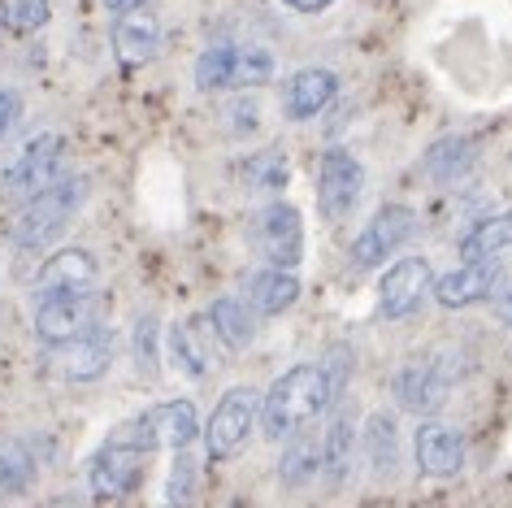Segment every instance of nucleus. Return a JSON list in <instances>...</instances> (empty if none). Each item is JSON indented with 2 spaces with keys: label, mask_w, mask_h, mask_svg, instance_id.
Instances as JSON below:
<instances>
[{
  "label": "nucleus",
  "mask_w": 512,
  "mask_h": 508,
  "mask_svg": "<svg viewBox=\"0 0 512 508\" xmlns=\"http://www.w3.org/2000/svg\"><path fill=\"white\" fill-rule=\"evenodd\" d=\"M40 365L44 374L66 378V383H96L113 365V335L105 326H87L83 335L66 339V344H48Z\"/></svg>",
  "instance_id": "obj_5"
},
{
  "label": "nucleus",
  "mask_w": 512,
  "mask_h": 508,
  "mask_svg": "<svg viewBox=\"0 0 512 508\" xmlns=\"http://www.w3.org/2000/svg\"><path fill=\"white\" fill-rule=\"evenodd\" d=\"M48 0H14V9H9V31L14 35H35L48 22Z\"/></svg>",
  "instance_id": "obj_33"
},
{
  "label": "nucleus",
  "mask_w": 512,
  "mask_h": 508,
  "mask_svg": "<svg viewBox=\"0 0 512 508\" xmlns=\"http://www.w3.org/2000/svg\"><path fill=\"white\" fill-rule=\"evenodd\" d=\"M339 96V79L335 70H322V66H309V70H296L291 79L283 83V113L291 122H309L317 118L330 100Z\"/></svg>",
  "instance_id": "obj_15"
},
{
  "label": "nucleus",
  "mask_w": 512,
  "mask_h": 508,
  "mask_svg": "<svg viewBox=\"0 0 512 508\" xmlns=\"http://www.w3.org/2000/svg\"><path fill=\"white\" fill-rule=\"evenodd\" d=\"M131 348H135V365L144 374H157V317L144 313L135 322V335H131Z\"/></svg>",
  "instance_id": "obj_31"
},
{
  "label": "nucleus",
  "mask_w": 512,
  "mask_h": 508,
  "mask_svg": "<svg viewBox=\"0 0 512 508\" xmlns=\"http://www.w3.org/2000/svg\"><path fill=\"white\" fill-rule=\"evenodd\" d=\"M105 5L113 14H126V9H139V5H148V0H105Z\"/></svg>",
  "instance_id": "obj_38"
},
{
  "label": "nucleus",
  "mask_w": 512,
  "mask_h": 508,
  "mask_svg": "<svg viewBox=\"0 0 512 508\" xmlns=\"http://www.w3.org/2000/svg\"><path fill=\"white\" fill-rule=\"evenodd\" d=\"M361 443H365V461L378 478L400 474V426H395L391 413H369Z\"/></svg>",
  "instance_id": "obj_21"
},
{
  "label": "nucleus",
  "mask_w": 512,
  "mask_h": 508,
  "mask_svg": "<svg viewBox=\"0 0 512 508\" xmlns=\"http://www.w3.org/2000/svg\"><path fill=\"white\" fill-rule=\"evenodd\" d=\"M83 200H87V179H61L44 187L40 196H31L14 226V248H40L53 235H61L66 222L83 209Z\"/></svg>",
  "instance_id": "obj_3"
},
{
  "label": "nucleus",
  "mask_w": 512,
  "mask_h": 508,
  "mask_svg": "<svg viewBox=\"0 0 512 508\" xmlns=\"http://www.w3.org/2000/svg\"><path fill=\"white\" fill-rule=\"evenodd\" d=\"M287 9H296V14H322V9H330L335 0H283Z\"/></svg>",
  "instance_id": "obj_37"
},
{
  "label": "nucleus",
  "mask_w": 512,
  "mask_h": 508,
  "mask_svg": "<svg viewBox=\"0 0 512 508\" xmlns=\"http://www.w3.org/2000/svg\"><path fill=\"white\" fill-rule=\"evenodd\" d=\"M61 152H66V139H61L57 131L35 135L31 144L9 161V170L0 174V196L5 200H31V196H40L44 187H53Z\"/></svg>",
  "instance_id": "obj_6"
},
{
  "label": "nucleus",
  "mask_w": 512,
  "mask_h": 508,
  "mask_svg": "<svg viewBox=\"0 0 512 508\" xmlns=\"http://www.w3.org/2000/svg\"><path fill=\"white\" fill-rule=\"evenodd\" d=\"M196 474H200V465H196V456H191V448H178L174 456V469H170V500L174 504H183L191 500V491H196Z\"/></svg>",
  "instance_id": "obj_32"
},
{
  "label": "nucleus",
  "mask_w": 512,
  "mask_h": 508,
  "mask_svg": "<svg viewBox=\"0 0 512 508\" xmlns=\"http://www.w3.org/2000/svg\"><path fill=\"white\" fill-rule=\"evenodd\" d=\"M330 400H335V391H330L326 370H317V365H296V370H287L283 378H274V387L265 391V400H261L265 439L287 443L291 435L309 430L317 417L326 413Z\"/></svg>",
  "instance_id": "obj_1"
},
{
  "label": "nucleus",
  "mask_w": 512,
  "mask_h": 508,
  "mask_svg": "<svg viewBox=\"0 0 512 508\" xmlns=\"http://www.w3.org/2000/svg\"><path fill=\"white\" fill-rule=\"evenodd\" d=\"M261 391L256 387H230L204 426V443H209L213 461H230L243 452V443L252 439V426L261 422Z\"/></svg>",
  "instance_id": "obj_4"
},
{
  "label": "nucleus",
  "mask_w": 512,
  "mask_h": 508,
  "mask_svg": "<svg viewBox=\"0 0 512 508\" xmlns=\"http://www.w3.org/2000/svg\"><path fill=\"white\" fill-rule=\"evenodd\" d=\"M417 231V218L408 205H382L374 218H369V226L361 235H356L352 244V265L356 270H374V265L391 261L395 252L404 248V239H413Z\"/></svg>",
  "instance_id": "obj_8"
},
{
  "label": "nucleus",
  "mask_w": 512,
  "mask_h": 508,
  "mask_svg": "<svg viewBox=\"0 0 512 508\" xmlns=\"http://www.w3.org/2000/svg\"><path fill=\"white\" fill-rule=\"evenodd\" d=\"M35 482V461L22 439L0 435V495H22Z\"/></svg>",
  "instance_id": "obj_26"
},
{
  "label": "nucleus",
  "mask_w": 512,
  "mask_h": 508,
  "mask_svg": "<svg viewBox=\"0 0 512 508\" xmlns=\"http://www.w3.org/2000/svg\"><path fill=\"white\" fill-rule=\"evenodd\" d=\"M469 170H473V144L469 139L447 135L426 152V174L434 183H456V179H465Z\"/></svg>",
  "instance_id": "obj_25"
},
{
  "label": "nucleus",
  "mask_w": 512,
  "mask_h": 508,
  "mask_svg": "<svg viewBox=\"0 0 512 508\" xmlns=\"http://www.w3.org/2000/svg\"><path fill=\"white\" fill-rule=\"evenodd\" d=\"M413 456L426 478H456L465 469V435L456 426L426 422L413 439Z\"/></svg>",
  "instance_id": "obj_14"
},
{
  "label": "nucleus",
  "mask_w": 512,
  "mask_h": 508,
  "mask_svg": "<svg viewBox=\"0 0 512 508\" xmlns=\"http://www.w3.org/2000/svg\"><path fill=\"white\" fill-rule=\"evenodd\" d=\"M157 48H161L157 14H148L144 5L118 14V22H113V53H118V61H126V66H144V61L157 57Z\"/></svg>",
  "instance_id": "obj_16"
},
{
  "label": "nucleus",
  "mask_w": 512,
  "mask_h": 508,
  "mask_svg": "<svg viewBox=\"0 0 512 508\" xmlns=\"http://www.w3.org/2000/svg\"><path fill=\"white\" fill-rule=\"evenodd\" d=\"M499 257H482V261H465L460 270L434 278V300L443 309H469V304H482L495 296L499 287Z\"/></svg>",
  "instance_id": "obj_13"
},
{
  "label": "nucleus",
  "mask_w": 512,
  "mask_h": 508,
  "mask_svg": "<svg viewBox=\"0 0 512 508\" xmlns=\"http://www.w3.org/2000/svg\"><path fill=\"white\" fill-rule=\"evenodd\" d=\"M365 192V165L352 157L348 148H330L322 157V174H317V205L330 222H343L356 209Z\"/></svg>",
  "instance_id": "obj_10"
},
{
  "label": "nucleus",
  "mask_w": 512,
  "mask_h": 508,
  "mask_svg": "<svg viewBox=\"0 0 512 508\" xmlns=\"http://www.w3.org/2000/svg\"><path fill=\"white\" fill-rule=\"evenodd\" d=\"M261 252L270 265H283V270H296L300 257H304V218L296 205H287V200H274L270 209L261 213Z\"/></svg>",
  "instance_id": "obj_11"
},
{
  "label": "nucleus",
  "mask_w": 512,
  "mask_h": 508,
  "mask_svg": "<svg viewBox=\"0 0 512 508\" xmlns=\"http://www.w3.org/2000/svg\"><path fill=\"white\" fill-rule=\"evenodd\" d=\"M270 79H274V53L270 48H239L230 92H239V87H265Z\"/></svg>",
  "instance_id": "obj_29"
},
{
  "label": "nucleus",
  "mask_w": 512,
  "mask_h": 508,
  "mask_svg": "<svg viewBox=\"0 0 512 508\" xmlns=\"http://www.w3.org/2000/svg\"><path fill=\"white\" fill-rule=\"evenodd\" d=\"M235 44H217L209 53H200L196 61V87L200 92H230V79H235Z\"/></svg>",
  "instance_id": "obj_28"
},
{
  "label": "nucleus",
  "mask_w": 512,
  "mask_h": 508,
  "mask_svg": "<svg viewBox=\"0 0 512 508\" xmlns=\"http://www.w3.org/2000/svg\"><path fill=\"white\" fill-rule=\"evenodd\" d=\"M504 248H512V209L508 213H491V218L473 222L465 239H460V261H482V257H499Z\"/></svg>",
  "instance_id": "obj_24"
},
{
  "label": "nucleus",
  "mask_w": 512,
  "mask_h": 508,
  "mask_svg": "<svg viewBox=\"0 0 512 508\" xmlns=\"http://www.w3.org/2000/svg\"><path fill=\"white\" fill-rule=\"evenodd\" d=\"M157 452V439L144 422V413L122 422L113 435L105 439V448L92 456V495L96 500H122L139 487L144 478V461Z\"/></svg>",
  "instance_id": "obj_2"
},
{
  "label": "nucleus",
  "mask_w": 512,
  "mask_h": 508,
  "mask_svg": "<svg viewBox=\"0 0 512 508\" xmlns=\"http://www.w3.org/2000/svg\"><path fill=\"white\" fill-rule=\"evenodd\" d=\"M248 183L256 187V192H283V183H287L283 148H270V152H261V157H252L248 161Z\"/></svg>",
  "instance_id": "obj_30"
},
{
  "label": "nucleus",
  "mask_w": 512,
  "mask_h": 508,
  "mask_svg": "<svg viewBox=\"0 0 512 508\" xmlns=\"http://www.w3.org/2000/svg\"><path fill=\"white\" fill-rule=\"evenodd\" d=\"M447 391H452V374L439 365V357L430 361H408L400 374H395V400L404 404L408 413H439L447 404Z\"/></svg>",
  "instance_id": "obj_12"
},
{
  "label": "nucleus",
  "mask_w": 512,
  "mask_h": 508,
  "mask_svg": "<svg viewBox=\"0 0 512 508\" xmlns=\"http://www.w3.org/2000/svg\"><path fill=\"white\" fill-rule=\"evenodd\" d=\"M430 291H434L430 261L426 257H404V261H395L391 270L382 274V283H378V313L387 317V322L413 317Z\"/></svg>",
  "instance_id": "obj_9"
},
{
  "label": "nucleus",
  "mask_w": 512,
  "mask_h": 508,
  "mask_svg": "<svg viewBox=\"0 0 512 508\" xmlns=\"http://www.w3.org/2000/svg\"><path fill=\"white\" fill-rule=\"evenodd\" d=\"M356 430H352V417L343 413L335 417V426L326 430V469H322V478L330 482V487H339L343 478H348V469H352V439Z\"/></svg>",
  "instance_id": "obj_27"
},
{
  "label": "nucleus",
  "mask_w": 512,
  "mask_h": 508,
  "mask_svg": "<svg viewBox=\"0 0 512 508\" xmlns=\"http://www.w3.org/2000/svg\"><path fill=\"white\" fill-rule=\"evenodd\" d=\"M248 296H252V309H256V313L278 317V313H287L291 304L300 300V278H296V270H283V265H270V270L252 274Z\"/></svg>",
  "instance_id": "obj_20"
},
{
  "label": "nucleus",
  "mask_w": 512,
  "mask_h": 508,
  "mask_svg": "<svg viewBox=\"0 0 512 508\" xmlns=\"http://www.w3.org/2000/svg\"><path fill=\"white\" fill-rule=\"evenodd\" d=\"M18 118H22V96L14 87H0V144H5V135L18 126Z\"/></svg>",
  "instance_id": "obj_34"
},
{
  "label": "nucleus",
  "mask_w": 512,
  "mask_h": 508,
  "mask_svg": "<svg viewBox=\"0 0 512 508\" xmlns=\"http://www.w3.org/2000/svg\"><path fill=\"white\" fill-rule=\"evenodd\" d=\"M209 326L217 330V344L230 348V352H243L252 344V309L243 304L239 296H222V300H213V309H209Z\"/></svg>",
  "instance_id": "obj_22"
},
{
  "label": "nucleus",
  "mask_w": 512,
  "mask_h": 508,
  "mask_svg": "<svg viewBox=\"0 0 512 508\" xmlns=\"http://www.w3.org/2000/svg\"><path fill=\"white\" fill-rule=\"evenodd\" d=\"M144 422L157 439V448H191L200 439V413L191 400H170V404H157V409L144 413Z\"/></svg>",
  "instance_id": "obj_18"
},
{
  "label": "nucleus",
  "mask_w": 512,
  "mask_h": 508,
  "mask_svg": "<svg viewBox=\"0 0 512 508\" xmlns=\"http://www.w3.org/2000/svg\"><path fill=\"white\" fill-rule=\"evenodd\" d=\"M230 122H235V135H252L256 122H261V109H256V105H239L235 113H230Z\"/></svg>",
  "instance_id": "obj_35"
},
{
  "label": "nucleus",
  "mask_w": 512,
  "mask_h": 508,
  "mask_svg": "<svg viewBox=\"0 0 512 508\" xmlns=\"http://www.w3.org/2000/svg\"><path fill=\"white\" fill-rule=\"evenodd\" d=\"M100 278V265L92 252L83 248H61L48 257L44 274H40V287H96Z\"/></svg>",
  "instance_id": "obj_23"
},
{
  "label": "nucleus",
  "mask_w": 512,
  "mask_h": 508,
  "mask_svg": "<svg viewBox=\"0 0 512 508\" xmlns=\"http://www.w3.org/2000/svg\"><path fill=\"white\" fill-rule=\"evenodd\" d=\"M96 317L92 287H40V304H35V335L44 344H66V339L83 335Z\"/></svg>",
  "instance_id": "obj_7"
},
{
  "label": "nucleus",
  "mask_w": 512,
  "mask_h": 508,
  "mask_svg": "<svg viewBox=\"0 0 512 508\" xmlns=\"http://www.w3.org/2000/svg\"><path fill=\"white\" fill-rule=\"evenodd\" d=\"M322 469H326V435L300 430V435L287 439V452L278 461V478H283L287 491H304L313 478H322Z\"/></svg>",
  "instance_id": "obj_17"
},
{
  "label": "nucleus",
  "mask_w": 512,
  "mask_h": 508,
  "mask_svg": "<svg viewBox=\"0 0 512 508\" xmlns=\"http://www.w3.org/2000/svg\"><path fill=\"white\" fill-rule=\"evenodd\" d=\"M213 335H204V317H183V322H174L170 330V348H174V361L178 370L191 374V378H209L213 374Z\"/></svg>",
  "instance_id": "obj_19"
},
{
  "label": "nucleus",
  "mask_w": 512,
  "mask_h": 508,
  "mask_svg": "<svg viewBox=\"0 0 512 508\" xmlns=\"http://www.w3.org/2000/svg\"><path fill=\"white\" fill-rule=\"evenodd\" d=\"M491 304H495V317H499V322H504V326L512 330V278L495 291V300H491Z\"/></svg>",
  "instance_id": "obj_36"
}]
</instances>
